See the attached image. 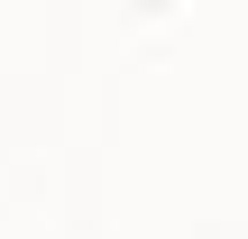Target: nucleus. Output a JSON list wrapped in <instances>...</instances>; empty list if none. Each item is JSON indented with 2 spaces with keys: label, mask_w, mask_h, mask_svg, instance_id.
Returning <instances> with one entry per match:
<instances>
[]
</instances>
